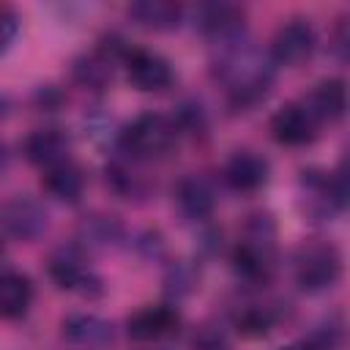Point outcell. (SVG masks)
I'll return each instance as SVG.
<instances>
[{
	"instance_id": "cell-1",
	"label": "cell",
	"mask_w": 350,
	"mask_h": 350,
	"mask_svg": "<svg viewBox=\"0 0 350 350\" xmlns=\"http://www.w3.org/2000/svg\"><path fill=\"white\" fill-rule=\"evenodd\" d=\"M213 77L235 104H254L265 98L273 82V63L268 52L246 36H238L213 46Z\"/></svg>"
},
{
	"instance_id": "cell-2",
	"label": "cell",
	"mask_w": 350,
	"mask_h": 350,
	"mask_svg": "<svg viewBox=\"0 0 350 350\" xmlns=\"http://www.w3.org/2000/svg\"><path fill=\"white\" fill-rule=\"evenodd\" d=\"M178 134L180 131L175 126V118L145 112L126 126V131L120 134V148L134 161H153V159L167 156L175 148Z\"/></svg>"
},
{
	"instance_id": "cell-3",
	"label": "cell",
	"mask_w": 350,
	"mask_h": 350,
	"mask_svg": "<svg viewBox=\"0 0 350 350\" xmlns=\"http://www.w3.org/2000/svg\"><path fill=\"white\" fill-rule=\"evenodd\" d=\"M276 243H273V221L268 213L252 216L243 238L235 246V271L246 282H265L273 271Z\"/></svg>"
},
{
	"instance_id": "cell-4",
	"label": "cell",
	"mask_w": 350,
	"mask_h": 350,
	"mask_svg": "<svg viewBox=\"0 0 350 350\" xmlns=\"http://www.w3.org/2000/svg\"><path fill=\"white\" fill-rule=\"evenodd\" d=\"M342 276V254L331 241H306L295 252V282L304 293L331 290Z\"/></svg>"
},
{
	"instance_id": "cell-5",
	"label": "cell",
	"mask_w": 350,
	"mask_h": 350,
	"mask_svg": "<svg viewBox=\"0 0 350 350\" xmlns=\"http://www.w3.org/2000/svg\"><path fill=\"white\" fill-rule=\"evenodd\" d=\"M347 197L345 172H301L298 178V208L309 221H328L334 213L342 211Z\"/></svg>"
},
{
	"instance_id": "cell-6",
	"label": "cell",
	"mask_w": 350,
	"mask_h": 350,
	"mask_svg": "<svg viewBox=\"0 0 350 350\" xmlns=\"http://www.w3.org/2000/svg\"><path fill=\"white\" fill-rule=\"evenodd\" d=\"M46 211L38 200L16 194L0 205V232L14 241H36L46 230Z\"/></svg>"
},
{
	"instance_id": "cell-7",
	"label": "cell",
	"mask_w": 350,
	"mask_h": 350,
	"mask_svg": "<svg viewBox=\"0 0 350 350\" xmlns=\"http://www.w3.org/2000/svg\"><path fill=\"white\" fill-rule=\"evenodd\" d=\"M314 46H317L314 27H312L306 19H290V22H284V25L273 33L268 57H271L273 66L295 68V66H301V63H306V60L312 57Z\"/></svg>"
},
{
	"instance_id": "cell-8",
	"label": "cell",
	"mask_w": 350,
	"mask_h": 350,
	"mask_svg": "<svg viewBox=\"0 0 350 350\" xmlns=\"http://www.w3.org/2000/svg\"><path fill=\"white\" fill-rule=\"evenodd\" d=\"M123 63H126V77H129L131 88H137L142 93L167 90L175 79L172 66L167 63V57H161L159 52H150V49L123 52Z\"/></svg>"
},
{
	"instance_id": "cell-9",
	"label": "cell",
	"mask_w": 350,
	"mask_h": 350,
	"mask_svg": "<svg viewBox=\"0 0 350 350\" xmlns=\"http://www.w3.org/2000/svg\"><path fill=\"white\" fill-rule=\"evenodd\" d=\"M317 118L304 101H287L271 115V137L279 145H306L317 137Z\"/></svg>"
},
{
	"instance_id": "cell-10",
	"label": "cell",
	"mask_w": 350,
	"mask_h": 350,
	"mask_svg": "<svg viewBox=\"0 0 350 350\" xmlns=\"http://www.w3.org/2000/svg\"><path fill=\"white\" fill-rule=\"evenodd\" d=\"M46 271L52 276V282L60 290H77V293H88L90 287L98 284L96 273L90 271V265L85 262V254L77 246H60L52 252Z\"/></svg>"
},
{
	"instance_id": "cell-11",
	"label": "cell",
	"mask_w": 350,
	"mask_h": 350,
	"mask_svg": "<svg viewBox=\"0 0 350 350\" xmlns=\"http://www.w3.org/2000/svg\"><path fill=\"white\" fill-rule=\"evenodd\" d=\"M60 328H63V342L74 350H107L115 339L112 323L88 312L68 314Z\"/></svg>"
},
{
	"instance_id": "cell-12",
	"label": "cell",
	"mask_w": 350,
	"mask_h": 350,
	"mask_svg": "<svg viewBox=\"0 0 350 350\" xmlns=\"http://www.w3.org/2000/svg\"><path fill=\"white\" fill-rule=\"evenodd\" d=\"M180 325V314L175 306L170 304H153V306H142L137 309L129 320H126V331L131 339L137 342H156L164 336H172Z\"/></svg>"
},
{
	"instance_id": "cell-13",
	"label": "cell",
	"mask_w": 350,
	"mask_h": 350,
	"mask_svg": "<svg viewBox=\"0 0 350 350\" xmlns=\"http://www.w3.org/2000/svg\"><path fill=\"white\" fill-rule=\"evenodd\" d=\"M197 27L216 44L243 36V8L232 3H208L197 8Z\"/></svg>"
},
{
	"instance_id": "cell-14",
	"label": "cell",
	"mask_w": 350,
	"mask_h": 350,
	"mask_svg": "<svg viewBox=\"0 0 350 350\" xmlns=\"http://www.w3.org/2000/svg\"><path fill=\"white\" fill-rule=\"evenodd\" d=\"M25 156L30 164H36L41 172H46L71 159V142L57 129H38L25 139Z\"/></svg>"
},
{
	"instance_id": "cell-15",
	"label": "cell",
	"mask_w": 350,
	"mask_h": 350,
	"mask_svg": "<svg viewBox=\"0 0 350 350\" xmlns=\"http://www.w3.org/2000/svg\"><path fill=\"white\" fill-rule=\"evenodd\" d=\"M175 205L183 219L202 221L216 208V191L202 175H186L175 183Z\"/></svg>"
},
{
	"instance_id": "cell-16",
	"label": "cell",
	"mask_w": 350,
	"mask_h": 350,
	"mask_svg": "<svg viewBox=\"0 0 350 350\" xmlns=\"http://www.w3.org/2000/svg\"><path fill=\"white\" fill-rule=\"evenodd\" d=\"M224 180L235 191H257L268 180V161L254 150H235L224 164Z\"/></svg>"
},
{
	"instance_id": "cell-17",
	"label": "cell",
	"mask_w": 350,
	"mask_h": 350,
	"mask_svg": "<svg viewBox=\"0 0 350 350\" xmlns=\"http://www.w3.org/2000/svg\"><path fill=\"white\" fill-rule=\"evenodd\" d=\"M301 101L309 107V112L317 118V123H325V120L334 123L347 109V90H345V82L342 79H323Z\"/></svg>"
},
{
	"instance_id": "cell-18",
	"label": "cell",
	"mask_w": 350,
	"mask_h": 350,
	"mask_svg": "<svg viewBox=\"0 0 350 350\" xmlns=\"http://www.w3.org/2000/svg\"><path fill=\"white\" fill-rule=\"evenodd\" d=\"M129 16L145 30H172L180 25L183 8L170 0H137L129 5Z\"/></svg>"
},
{
	"instance_id": "cell-19",
	"label": "cell",
	"mask_w": 350,
	"mask_h": 350,
	"mask_svg": "<svg viewBox=\"0 0 350 350\" xmlns=\"http://www.w3.org/2000/svg\"><path fill=\"white\" fill-rule=\"evenodd\" d=\"M41 186L46 194H52L55 200H63V202H77L85 191V175L79 170V164L74 159L46 170L41 175Z\"/></svg>"
},
{
	"instance_id": "cell-20",
	"label": "cell",
	"mask_w": 350,
	"mask_h": 350,
	"mask_svg": "<svg viewBox=\"0 0 350 350\" xmlns=\"http://www.w3.org/2000/svg\"><path fill=\"white\" fill-rule=\"evenodd\" d=\"M33 304V284L25 273L3 271L0 273V317L16 320L22 317Z\"/></svg>"
},
{
	"instance_id": "cell-21",
	"label": "cell",
	"mask_w": 350,
	"mask_h": 350,
	"mask_svg": "<svg viewBox=\"0 0 350 350\" xmlns=\"http://www.w3.org/2000/svg\"><path fill=\"white\" fill-rule=\"evenodd\" d=\"M79 235L85 243H98V246H109L112 241L120 238V224L112 216H90L79 224Z\"/></svg>"
},
{
	"instance_id": "cell-22",
	"label": "cell",
	"mask_w": 350,
	"mask_h": 350,
	"mask_svg": "<svg viewBox=\"0 0 350 350\" xmlns=\"http://www.w3.org/2000/svg\"><path fill=\"white\" fill-rule=\"evenodd\" d=\"M271 323H273V317H271L268 306H249L238 317V331H243L249 336H262V334H268Z\"/></svg>"
},
{
	"instance_id": "cell-23",
	"label": "cell",
	"mask_w": 350,
	"mask_h": 350,
	"mask_svg": "<svg viewBox=\"0 0 350 350\" xmlns=\"http://www.w3.org/2000/svg\"><path fill=\"white\" fill-rule=\"evenodd\" d=\"M16 16H14V11L11 8H5V5H0V55L11 46V41L16 38Z\"/></svg>"
},
{
	"instance_id": "cell-24",
	"label": "cell",
	"mask_w": 350,
	"mask_h": 350,
	"mask_svg": "<svg viewBox=\"0 0 350 350\" xmlns=\"http://www.w3.org/2000/svg\"><path fill=\"white\" fill-rule=\"evenodd\" d=\"M5 159H8V153H5V148H3V145H0V170H3V167H5Z\"/></svg>"
},
{
	"instance_id": "cell-25",
	"label": "cell",
	"mask_w": 350,
	"mask_h": 350,
	"mask_svg": "<svg viewBox=\"0 0 350 350\" xmlns=\"http://www.w3.org/2000/svg\"><path fill=\"white\" fill-rule=\"evenodd\" d=\"M0 257H3V252H0Z\"/></svg>"
}]
</instances>
